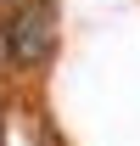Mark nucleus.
Instances as JSON below:
<instances>
[{"instance_id": "nucleus-1", "label": "nucleus", "mask_w": 140, "mask_h": 146, "mask_svg": "<svg viewBox=\"0 0 140 146\" xmlns=\"http://www.w3.org/2000/svg\"><path fill=\"white\" fill-rule=\"evenodd\" d=\"M56 45V0H39V6H22L17 17L6 23V56L11 62H45Z\"/></svg>"}]
</instances>
